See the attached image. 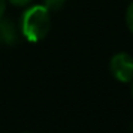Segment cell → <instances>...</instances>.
Returning <instances> with one entry per match:
<instances>
[{
    "mask_svg": "<svg viewBox=\"0 0 133 133\" xmlns=\"http://www.w3.org/2000/svg\"><path fill=\"white\" fill-rule=\"evenodd\" d=\"M52 26L50 12L43 4H35L23 12L19 29L23 37L30 43H37L47 36Z\"/></svg>",
    "mask_w": 133,
    "mask_h": 133,
    "instance_id": "1",
    "label": "cell"
},
{
    "mask_svg": "<svg viewBox=\"0 0 133 133\" xmlns=\"http://www.w3.org/2000/svg\"><path fill=\"white\" fill-rule=\"evenodd\" d=\"M110 72L116 80L129 83L133 80V57L129 53H116L110 59Z\"/></svg>",
    "mask_w": 133,
    "mask_h": 133,
    "instance_id": "2",
    "label": "cell"
},
{
    "mask_svg": "<svg viewBox=\"0 0 133 133\" xmlns=\"http://www.w3.org/2000/svg\"><path fill=\"white\" fill-rule=\"evenodd\" d=\"M19 30L16 23L10 19L0 17V42L9 46H15L19 42Z\"/></svg>",
    "mask_w": 133,
    "mask_h": 133,
    "instance_id": "3",
    "label": "cell"
},
{
    "mask_svg": "<svg viewBox=\"0 0 133 133\" xmlns=\"http://www.w3.org/2000/svg\"><path fill=\"white\" fill-rule=\"evenodd\" d=\"M66 0H43V6L49 12H59L64 6Z\"/></svg>",
    "mask_w": 133,
    "mask_h": 133,
    "instance_id": "4",
    "label": "cell"
},
{
    "mask_svg": "<svg viewBox=\"0 0 133 133\" xmlns=\"http://www.w3.org/2000/svg\"><path fill=\"white\" fill-rule=\"evenodd\" d=\"M126 24L129 27V30L133 33V2L129 4V7L126 10Z\"/></svg>",
    "mask_w": 133,
    "mask_h": 133,
    "instance_id": "5",
    "label": "cell"
},
{
    "mask_svg": "<svg viewBox=\"0 0 133 133\" xmlns=\"http://www.w3.org/2000/svg\"><path fill=\"white\" fill-rule=\"evenodd\" d=\"M9 3H12L13 6H19V7H23V6H27L33 2V0H7Z\"/></svg>",
    "mask_w": 133,
    "mask_h": 133,
    "instance_id": "6",
    "label": "cell"
},
{
    "mask_svg": "<svg viewBox=\"0 0 133 133\" xmlns=\"http://www.w3.org/2000/svg\"><path fill=\"white\" fill-rule=\"evenodd\" d=\"M6 6H7V0H0V17L6 12Z\"/></svg>",
    "mask_w": 133,
    "mask_h": 133,
    "instance_id": "7",
    "label": "cell"
},
{
    "mask_svg": "<svg viewBox=\"0 0 133 133\" xmlns=\"http://www.w3.org/2000/svg\"><path fill=\"white\" fill-rule=\"evenodd\" d=\"M132 95H133V80H132Z\"/></svg>",
    "mask_w": 133,
    "mask_h": 133,
    "instance_id": "8",
    "label": "cell"
},
{
    "mask_svg": "<svg viewBox=\"0 0 133 133\" xmlns=\"http://www.w3.org/2000/svg\"><path fill=\"white\" fill-rule=\"evenodd\" d=\"M23 133H29V132H23Z\"/></svg>",
    "mask_w": 133,
    "mask_h": 133,
    "instance_id": "9",
    "label": "cell"
}]
</instances>
